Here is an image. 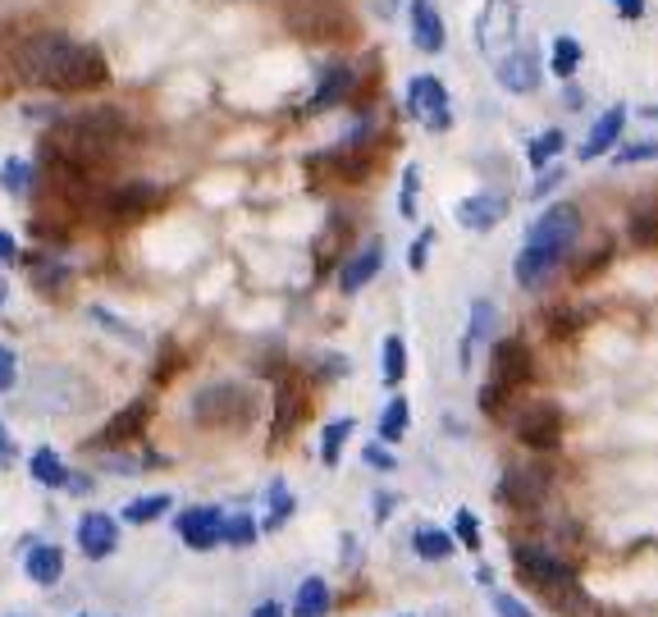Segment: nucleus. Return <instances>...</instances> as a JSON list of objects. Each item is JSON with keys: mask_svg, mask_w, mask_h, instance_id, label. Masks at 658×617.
I'll list each match as a JSON object with an SVG mask.
<instances>
[{"mask_svg": "<svg viewBox=\"0 0 658 617\" xmlns=\"http://www.w3.org/2000/svg\"><path fill=\"white\" fill-rule=\"evenodd\" d=\"M129 133V119L115 106H91L83 115L60 119L46 133V156L55 170H74V174H91L97 165H106L115 156V147Z\"/></svg>", "mask_w": 658, "mask_h": 617, "instance_id": "1", "label": "nucleus"}, {"mask_svg": "<svg viewBox=\"0 0 658 617\" xmlns=\"http://www.w3.org/2000/svg\"><path fill=\"white\" fill-rule=\"evenodd\" d=\"M513 563L521 572V581L530 585V591H540L549 608L558 613H585V591H581V581L576 572L558 559V553H549L544 544H513Z\"/></svg>", "mask_w": 658, "mask_h": 617, "instance_id": "2", "label": "nucleus"}, {"mask_svg": "<svg viewBox=\"0 0 658 617\" xmlns=\"http://www.w3.org/2000/svg\"><path fill=\"white\" fill-rule=\"evenodd\" d=\"M193 421L206 430H242L257 421V398L252 389H242L238 380H215L197 389L193 398Z\"/></svg>", "mask_w": 658, "mask_h": 617, "instance_id": "3", "label": "nucleus"}, {"mask_svg": "<svg viewBox=\"0 0 658 617\" xmlns=\"http://www.w3.org/2000/svg\"><path fill=\"white\" fill-rule=\"evenodd\" d=\"M284 23L306 42H338L353 33V10L343 0H284Z\"/></svg>", "mask_w": 658, "mask_h": 617, "instance_id": "4", "label": "nucleus"}, {"mask_svg": "<svg viewBox=\"0 0 658 617\" xmlns=\"http://www.w3.org/2000/svg\"><path fill=\"white\" fill-rule=\"evenodd\" d=\"M69 46H74V37H69V33H55V28H42V33H23L19 46H14V55H10V74H14L19 83L46 87L51 74H55V65L65 59Z\"/></svg>", "mask_w": 658, "mask_h": 617, "instance_id": "5", "label": "nucleus"}, {"mask_svg": "<svg viewBox=\"0 0 658 617\" xmlns=\"http://www.w3.org/2000/svg\"><path fill=\"white\" fill-rule=\"evenodd\" d=\"M110 78V69H106V55H101V46H91V42H74L69 51H65V59L55 65V74H51V91H91V87H101Z\"/></svg>", "mask_w": 658, "mask_h": 617, "instance_id": "6", "label": "nucleus"}, {"mask_svg": "<svg viewBox=\"0 0 658 617\" xmlns=\"http://www.w3.org/2000/svg\"><path fill=\"white\" fill-rule=\"evenodd\" d=\"M517 23H521L517 0H485V10H481V19H476V42H481V51H485L489 59H504V55L513 51V42H517Z\"/></svg>", "mask_w": 658, "mask_h": 617, "instance_id": "7", "label": "nucleus"}, {"mask_svg": "<svg viewBox=\"0 0 658 617\" xmlns=\"http://www.w3.org/2000/svg\"><path fill=\"white\" fill-rule=\"evenodd\" d=\"M407 110H412L430 133H444L453 123V101H449V87L439 83L434 74H421L407 83Z\"/></svg>", "mask_w": 658, "mask_h": 617, "instance_id": "8", "label": "nucleus"}, {"mask_svg": "<svg viewBox=\"0 0 658 617\" xmlns=\"http://www.w3.org/2000/svg\"><path fill=\"white\" fill-rule=\"evenodd\" d=\"M513 430H517V440L526 448H558V440H562V408L549 403V398H536V403H526L517 412Z\"/></svg>", "mask_w": 658, "mask_h": 617, "instance_id": "9", "label": "nucleus"}, {"mask_svg": "<svg viewBox=\"0 0 658 617\" xmlns=\"http://www.w3.org/2000/svg\"><path fill=\"white\" fill-rule=\"evenodd\" d=\"M581 238V210L572 202H558L549 206L536 225H530L526 242H536V247H553V252H572V242Z\"/></svg>", "mask_w": 658, "mask_h": 617, "instance_id": "10", "label": "nucleus"}, {"mask_svg": "<svg viewBox=\"0 0 658 617\" xmlns=\"http://www.w3.org/2000/svg\"><path fill=\"white\" fill-rule=\"evenodd\" d=\"M530 370L536 366H530V348L521 344V338H498L494 353H489V385L513 393L530 380Z\"/></svg>", "mask_w": 658, "mask_h": 617, "instance_id": "11", "label": "nucleus"}, {"mask_svg": "<svg viewBox=\"0 0 658 617\" xmlns=\"http://www.w3.org/2000/svg\"><path fill=\"white\" fill-rule=\"evenodd\" d=\"M544 494H549V472H540V467H508L504 480H498V499L517 512L540 508Z\"/></svg>", "mask_w": 658, "mask_h": 617, "instance_id": "12", "label": "nucleus"}, {"mask_svg": "<svg viewBox=\"0 0 658 617\" xmlns=\"http://www.w3.org/2000/svg\"><path fill=\"white\" fill-rule=\"evenodd\" d=\"M494 78H498V87H504V91H513V97H530V91L540 87V78H544L540 55L530 46H517V51H508L494 65Z\"/></svg>", "mask_w": 658, "mask_h": 617, "instance_id": "13", "label": "nucleus"}, {"mask_svg": "<svg viewBox=\"0 0 658 617\" xmlns=\"http://www.w3.org/2000/svg\"><path fill=\"white\" fill-rule=\"evenodd\" d=\"M179 540L187 544V549H197V553H206V549H219L225 544V512L219 508H187L183 517H179Z\"/></svg>", "mask_w": 658, "mask_h": 617, "instance_id": "14", "label": "nucleus"}, {"mask_svg": "<svg viewBox=\"0 0 658 617\" xmlns=\"http://www.w3.org/2000/svg\"><path fill=\"white\" fill-rule=\"evenodd\" d=\"M302 416H306V385H302V376H284L274 389V444L289 440L302 425Z\"/></svg>", "mask_w": 658, "mask_h": 617, "instance_id": "15", "label": "nucleus"}, {"mask_svg": "<svg viewBox=\"0 0 658 617\" xmlns=\"http://www.w3.org/2000/svg\"><path fill=\"white\" fill-rule=\"evenodd\" d=\"M161 188H155V183H147V178H129L123 183V188H115L110 193V215L115 220H142V215H151L155 206H161Z\"/></svg>", "mask_w": 658, "mask_h": 617, "instance_id": "16", "label": "nucleus"}, {"mask_svg": "<svg viewBox=\"0 0 658 617\" xmlns=\"http://www.w3.org/2000/svg\"><path fill=\"white\" fill-rule=\"evenodd\" d=\"M508 215V197L504 193H476V197H462L457 202V225L472 229V234H489L504 225Z\"/></svg>", "mask_w": 658, "mask_h": 617, "instance_id": "17", "label": "nucleus"}, {"mask_svg": "<svg viewBox=\"0 0 658 617\" xmlns=\"http://www.w3.org/2000/svg\"><path fill=\"white\" fill-rule=\"evenodd\" d=\"M78 549H83V559H91V563L110 559V553L119 549V521L106 517V512H87L78 521Z\"/></svg>", "mask_w": 658, "mask_h": 617, "instance_id": "18", "label": "nucleus"}, {"mask_svg": "<svg viewBox=\"0 0 658 617\" xmlns=\"http://www.w3.org/2000/svg\"><path fill=\"white\" fill-rule=\"evenodd\" d=\"M380 270H385V242L370 238L366 247H357V252L338 266V289H343V293H357V289H366Z\"/></svg>", "mask_w": 658, "mask_h": 617, "instance_id": "19", "label": "nucleus"}, {"mask_svg": "<svg viewBox=\"0 0 658 617\" xmlns=\"http://www.w3.org/2000/svg\"><path fill=\"white\" fill-rule=\"evenodd\" d=\"M562 257H568V252H553V247L526 242L521 252H517V266H513L517 284H521V289H540V284H549V274L562 266Z\"/></svg>", "mask_w": 658, "mask_h": 617, "instance_id": "20", "label": "nucleus"}, {"mask_svg": "<svg viewBox=\"0 0 658 617\" xmlns=\"http://www.w3.org/2000/svg\"><path fill=\"white\" fill-rule=\"evenodd\" d=\"M353 83H357V69L348 65V59H338V65H330V69H325L321 87L311 91L306 110H311V115H321V110H334V106H343V101H348V91H353Z\"/></svg>", "mask_w": 658, "mask_h": 617, "instance_id": "21", "label": "nucleus"}, {"mask_svg": "<svg viewBox=\"0 0 658 617\" xmlns=\"http://www.w3.org/2000/svg\"><path fill=\"white\" fill-rule=\"evenodd\" d=\"M622 129H626V106L604 110L600 119H594V129H590L585 147H581V161H600V156H608V151L622 142Z\"/></svg>", "mask_w": 658, "mask_h": 617, "instance_id": "22", "label": "nucleus"}, {"mask_svg": "<svg viewBox=\"0 0 658 617\" xmlns=\"http://www.w3.org/2000/svg\"><path fill=\"white\" fill-rule=\"evenodd\" d=\"M412 42H417V51H425V55L444 51L449 33H444V19H439L434 0H412Z\"/></svg>", "mask_w": 658, "mask_h": 617, "instance_id": "23", "label": "nucleus"}, {"mask_svg": "<svg viewBox=\"0 0 658 617\" xmlns=\"http://www.w3.org/2000/svg\"><path fill=\"white\" fill-rule=\"evenodd\" d=\"M147 416H151V398H138L133 408H123L115 421H106V430L97 435V444H101V448H110V444H133V440L142 435Z\"/></svg>", "mask_w": 658, "mask_h": 617, "instance_id": "24", "label": "nucleus"}, {"mask_svg": "<svg viewBox=\"0 0 658 617\" xmlns=\"http://www.w3.org/2000/svg\"><path fill=\"white\" fill-rule=\"evenodd\" d=\"M23 572L37 585H55L60 576H65V553H60V544H37L33 540V549H28V559H23Z\"/></svg>", "mask_w": 658, "mask_h": 617, "instance_id": "25", "label": "nucleus"}, {"mask_svg": "<svg viewBox=\"0 0 658 617\" xmlns=\"http://www.w3.org/2000/svg\"><path fill=\"white\" fill-rule=\"evenodd\" d=\"M330 604H334L330 581H325V576H306V581L298 585L293 604H289V617H330Z\"/></svg>", "mask_w": 658, "mask_h": 617, "instance_id": "26", "label": "nucleus"}, {"mask_svg": "<svg viewBox=\"0 0 658 617\" xmlns=\"http://www.w3.org/2000/svg\"><path fill=\"white\" fill-rule=\"evenodd\" d=\"M28 472H33V480L46 485V489H69V480H74L65 457H60L55 448H37L33 457H28Z\"/></svg>", "mask_w": 658, "mask_h": 617, "instance_id": "27", "label": "nucleus"}, {"mask_svg": "<svg viewBox=\"0 0 658 617\" xmlns=\"http://www.w3.org/2000/svg\"><path fill=\"white\" fill-rule=\"evenodd\" d=\"M412 553H417V559H425V563H444V559H453V553H457V540L449 531H439V527H417L412 531Z\"/></svg>", "mask_w": 658, "mask_h": 617, "instance_id": "28", "label": "nucleus"}, {"mask_svg": "<svg viewBox=\"0 0 658 617\" xmlns=\"http://www.w3.org/2000/svg\"><path fill=\"white\" fill-rule=\"evenodd\" d=\"M494 321H498V312H494L489 297L472 302V329H466V344H462V366H472V348L485 344V338L494 334Z\"/></svg>", "mask_w": 658, "mask_h": 617, "instance_id": "29", "label": "nucleus"}, {"mask_svg": "<svg viewBox=\"0 0 658 617\" xmlns=\"http://www.w3.org/2000/svg\"><path fill=\"white\" fill-rule=\"evenodd\" d=\"M170 508H174L170 494H142V499L123 504V521H129V527H151V521H161Z\"/></svg>", "mask_w": 658, "mask_h": 617, "instance_id": "30", "label": "nucleus"}, {"mask_svg": "<svg viewBox=\"0 0 658 617\" xmlns=\"http://www.w3.org/2000/svg\"><path fill=\"white\" fill-rule=\"evenodd\" d=\"M0 188H6L10 197H28L37 188V170L33 161H23V156H10L6 165H0Z\"/></svg>", "mask_w": 658, "mask_h": 617, "instance_id": "31", "label": "nucleus"}, {"mask_svg": "<svg viewBox=\"0 0 658 617\" xmlns=\"http://www.w3.org/2000/svg\"><path fill=\"white\" fill-rule=\"evenodd\" d=\"M402 376H407V344L398 334H389L380 348V380L393 389V385H402Z\"/></svg>", "mask_w": 658, "mask_h": 617, "instance_id": "32", "label": "nucleus"}, {"mask_svg": "<svg viewBox=\"0 0 658 617\" xmlns=\"http://www.w3.org/2000/svg\"><path fill=\"white\" fill-rule=\"evenodd\" d=\"M632 238L640 247H654V252H658V197H649V202H640L632 210Z\"/></svg>", "mask_w": 658, "mask_h": 617, "instance_id": "33", "label": "nucleus"}, {"mask_svg": "<svg viewBox=\"0 0 658 617\" xmlns=\"http://www.w3.org/2000/svg\"><path fill=\"white\" fill-rule=\"evenodd\" d=\"M298 499H293V489L284 480H274L270 485V512H266V531H284L289 527V517H293Z\"/></svg>", "mask_w": 658, "mask_h": 617, "instance_id": "34", "label": "nucleus"}, {"mask_svg": "<svg viewBox=\"0 0 658 617\" xmlns=\"http://www.w3.org/2000/svg\"><path fill=\"white\" fill-rule=\"evenodd\" d=\"M353 430H357L353 416H338V421L325 425V440H321V462H325V467H338V453H343V444H348Z\"/></svg>", "mask_w": 658, "mask_h": 617, "instance_id": "35", "label": "nucleus"}, {"mask_svg": "<svg viewBox=\"0 0 658 617\" xmlns=\"http://www.w3.org/2000/svg\"><path fill=\"white\" fill-rule=\"evenodd\" d=\"M348 234H353V220H348V215H343V210H334V215H330V225H325V234L316 238V252H321V270H325V266H330V261L338 257L334 247H338L343 238H348Z\"/></svg>", "mask_w": 658, "mask_h": 617, "instance_id": "36", "label": "nucleus"}, {"mask_svg": "<svg viewBox=\"0 0 658 617\" xmlns=\"http://www.w3.org/2000/svg\"><path fill=\"white\" fill-rule=\"evenodd\" d=\"M407 421H412V412H407V398H389V408L380 412V444H398L407 435Z\"/></svg>", "mask_w": 658, "mask_h": 617, "instance_id": "37", "label": "nucleus"}, {"mask_svg": "<svg viewBox=\"0 0 658 617\" xmlns=\"http://www.w3.org/2000/svg\"><path fill=\"white\" fill-rule=\"evenodd\" d=\"M549 69H553L558 78H572V74L581 69V42H576V37H558V42H553V55H549Z\"/></svg>", "mask_w": 658, "mask_h": 617, "instance_id": "38", "label": "nucleus"}, {"mask_svg": "<svg viewBox=\"0 0 658 617\" xmlns=\"http://www.w3.org/2000/svg\"><path fill=\"white\" fill-rule=\"evenodd\" d=\"M562 147H568V138H562L558 129H544L540 138H530V147H526V161L536 165V170H544V165H549V161L558 156Z\"/></svg>", "mask_w": 658, "mask_h": 617, "instance_id": "39", "label": "nucleus"}, {"mask_svg": "<svg viewBox=\"0 0 658 617\" xmlns=\"http://www.w3.org/2000/svg\"><path fill=\"white\" fill-rule=\"evenodd\" d=\"M225 544H229V549H247V544H257V521L247 517V512L225 517Z\"/></svg>", "mask_w": 658, "mask_h": 617, "instance_id": "40", "label": "nucleus"}, {"mask_svg": "<svg viewBox=\"0 0 658 617\" xmlns=\"http://www.w3.org/2000/svg\"><path fill=\"white\" fill-rule=\"evenodd\" d=\"M453 540H457L462 549L481 553V521H476L472 508H457V517H453Z\"/></svg>", "mask_w": 658, "mask_h": 617, "instance_id": "41", "label": "nucleus"}, {"mask_svg": "<svg viewBox=\"0 0 658 617\" xmlns=\"http://www.w3.org/2000/svg\"><path fill=\"white\" fill-rule=\"evenodd\" d=\"M417 193H421V165H407L402 170V193H398L402 220H417Z\"/></svg>", "mask_w": 658, "mask_h": 617, "instance_id": "42", "label": "nucleus"}, {"mask_svg": "<svg viewBox=\"0 0 658 617\" xmlns=\"http://www.w3.org/2000/svg\"><path fill=\"white\" fill-rule=\"evenodd\" d=\"M640 161H658V142H632V147H617V165H640Z\"/></svg>", "mask_w": 658, "mask_h": 617, "instance_id": "43", "label": "nucleus"}, {"mask_svg": "<svg viewBox=\"0 0 658 617\" xmlns=\"http://www.w3.org/2000/svg\"><path fill=\"white\" fill-rule=\"evenodd\" d=\"M65 284H69V266H55V261L37 266V289L42 293H55V289H65Z\"/></svg>", "mask_w": 658, "mask_h": 617, "instance_id": "44", "label": "nucleus"}, {"mask_svg": "<svg viewBox=\"0 0 658 617\" xmlns=\"http://www.w3.org/2000/svg\"><path fill=\"white\" fill-rule=\"evenodd\" d=\"M489 604H494V613L498 617H536V613H530L517 595H508V591H489Z\"/></svg>", "mask_w": 658, "mask_h": 617, "instance_id": "45", "label": "nucleus"}, {"mask_svg": "<svg viewBox=\"0 0 658 617\" xmlns=\"http://www.w3.org/2000/svg\"><path fill=\"white\" fill-rule=\"evenodd\" d=\"M430 242H434V229H421V238L407 247V266H412V270H425V266H430Z\"/></svg>", "mask_w": 658, "mask_h": 617, "instance_id": "46", "label": "nucleus"}, {"mask_svg": "<svg viewBox=\"0 0 658 617\" xmlns=\"http://www.w3.org/2000/svg\"><path fill=\"white\" fill-rule=\"evenodd\" d=\"M91 321H101L110 334H119V338H129V344H142V334L138 329H129V325H123V321H115L110 312H106V306H91Z\"/></svg>", "mask_w": 658, "mask_h": 617, "instance_id": "47", "label": "nucleus"}, {"mask_svg": "<svg viewBox=\"0 0 658 617\" xmlns=\"http://www.w3.org/2000/svg\"><path fill=\"white\" fill-rule=\"evenodd\" d=\"M14 380H19V357H14V348L0 344V393H10Z\"/></svg>", "mask_w": 658, "mask_h": 617, "instance_id": "48", "label": "nucleus"}, {"mask_svg": "<svg viewBox=\"0 0 658 617\" xmlns=\"http://www.w3.org/2000/svg\"><path fill=\"white\" fill-rule=\"evenodd\" d=\"M362 462H366V467H375V472H393V467H398L393 453H389V444H366Z\"/></svg>", "mask_w": 658, "mask_h": 617, "instance_id": "49", "label": "nucleus"}, {"mask_svg": "<svg viewBox=\"0 0 658 617\" xmlns=\"http://www.w3.org/2000/svg\"><path fill=\"white\" fill-rule=\"evenodd\" d=\"M23 252H19V238L10 229H0V266H19Z\"/></svg>", "mask_w": 658, "mask_h": 617, "instance_id": "50", "label": "nucleus"}, {"mask_svg": "<svg viewBox=\"0 0 658 617\" xmlns=\"http://www.w3.org/2000/svg\"><path fill=\"white\" fill-rule=\"evenodd\" d=\"M562 178H568V174H562V170H544V174H540V183H536V188H530V197H536V202H540L544 193H553V188H558V183H562Z\"/></svg>", "mask_w": 658, "mask_h": 617, "instance_id": "51", "label": "nucleus"}, {"mask_svg": "<svg viewBox=\"0 0 658 617\" xmlns=\"http://www.w3.org/2000/svg\"><path fill=\"white\" fill-rule=\"evenodd\" d=\"M613 10H617L622 19H640V14H645V0H613Z\"/></svg>", "mask_w": 658, "mask_h": 617, "instance_id": "52", "label": "nucleus"}, {"mask_svg": "<svg viewBox=\"0 0 658 617\" xmlns=\"http://www.w3.org/2000/svg\"><path fill=\"white\" fill-rule=\"evenodd\" d=\"M393 504H398L393 494H375V521H389V517H393Z\"/></svg>", "mask_w": 658, "mask_h": 617, "instance_id": "53", "label": "nucleus"}, {"mask_svg": "<svg viewBox=\"0 0 658 617\" xmlns=\"http://www.w3.org/2000/svg\"><path fill=\"white\" fill-rule=\"evenodd\" d=\"M252 617H289V608H284V604H274V599H266V604H261Z\"/></svg>", "mask_w": 658, "mask_h": 617, "instance_id": "54", "label": "nucleus"}, {"mask_svg": "<svg viewBox=\"0 0 658 617\" xmlns=\"http://www.w3.org/2000/svg\"><path fill=\"white\" fill-rule=\"evenodd\" d=\"M393 6H398V0H375V10H380V14H393Z\"/></svg>", "mask_w": 658, "mask_h": 617, "instance_id": "55", "label": "nucleus"}, {"mask_svg": "<svg viewBox=\"0 0 658 617\" xmlns=\"http://www.w3.org/2000/svg\"><path fill=\"white\" fill-rule=\"evenodd\" d=\"M6 297H10V284H6V280H0V306H6Z\"/></svg>", "mask_w": 658, "mask_h": 617, "instance_id": "56", "label": "nucleus"}, {"mask_svg": "<svg viewBox=\"0 0 658 617\" xmlns=\"http://www.w3.org/2000/svg\"><path fill=\"white\" fill-rule=\"evenodd\" d=\"M6 444H10V440H6V425H0V453H6Z\"/></svg>", "mask_w": 658, "mask_h": 617, "instance_id": "57", "label": "nucleus"}, {"mask_svg": "<svg viewBox=\"0 0 658 617\" xmlns=\"http://www.w3.org/2000/svg\"><path fill=\"white\" fill-rule=\"evenodd\" d=\"M83 617H87V613H83Z\"/></svg>", "mask_w": 658, "mask_h": 617, "instance_id": "58", "label": "nucleus"}]
</instances>
